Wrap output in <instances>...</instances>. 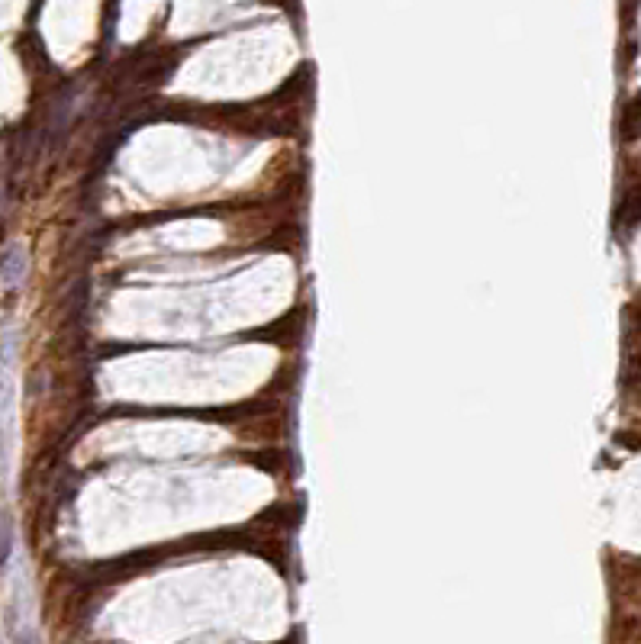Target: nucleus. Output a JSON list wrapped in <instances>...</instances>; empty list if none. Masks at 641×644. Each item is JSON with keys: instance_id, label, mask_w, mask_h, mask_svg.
<instances>
[{"instance_id": "nucleus-1", "label": "nucleus", "mask_w": 641, "mask_h": 644, "mask_svg": "<svg viewBox=\"0 0 641 644\" xmlns=\"http://www.w3.org/2000/svg\"><path fill=\"white\" fill-rule=\"evenodd\" d=\"M23 271H26V255L20 246H13L7 255H4V264H0V281L7 287H16L23 281Z\"/></svg>"}, {"instance_id": "nucleus-2", "label": "nucleus", "mask_w": 641, "mask_h": 644, "mask_svg": "<svg viewBox=\"0 0 641 644\" xmlns=\"http://www.w3.org/2000/svg\"><path fill=\"white\" fill-rule=\"evenodd\" d=\"M10 551H13V525L7 515H0V570L7 568Z\"/></svg>"}, {"instance_id": "nucleus-3", "label": "nucleus", "mask_w": 641, "mask_h": 644, "mask_svg": "<svg viewBox=\"0 0 641 644\" xmlns=\"http://www.w3.org/2000/svg\"><path fill=\"white\" fill-rule=\"evenodd\" d=\"M626 136L635 139V132H638V100H628V110H626Z\"/></svg>"}]
</instances>
